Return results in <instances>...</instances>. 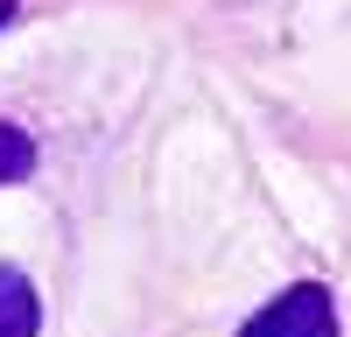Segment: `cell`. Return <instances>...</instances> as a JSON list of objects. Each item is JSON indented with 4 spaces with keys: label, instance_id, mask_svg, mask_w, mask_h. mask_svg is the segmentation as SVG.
<instances>
[{
    "label": "cell",
    "instance_id": "1",
    "mask_svg": "<svg viewBox=\"0 0 351 337\" xmlns=\"http://www.w3.org/2000/svg\"><path fill=\"white\" fill-rule=\"evenodd\" d=\"M246 337H337V309H330V295L316 281H295V288H281L246 323Z\"/></svg>",
    "mask_w": 351,
    "mask_h": 337
},
{
    "label": "cell",
    "instance_id": "2",
    "mask_svg": "<svg viewBox=\"0 0 351 337\" xmlns=\"http://www.w3.org/2000/svg\"><path fill=\"white\" fill-rule=\"evenodd\" d=\"M43 330V295L21 267H0V337H36Z\"/></svg>",
    "mask_w": 351,
    "mask_h": 337
},
{
    "label": "cell",
    "instance_id": "3",
    "mask_svg": "<svg viewBox=\"0 0 351 337\" xmlns=\"http://www.w3.org/2000/svg\"><path fill=\"white\" fill-rule=\"evenodd\" d=\"M28 168H36V140H28L21 127L0 120V183H21Z\"/></svg>",
    "mask_w": 351,
    "mask_h": 337
}]
</instances>
